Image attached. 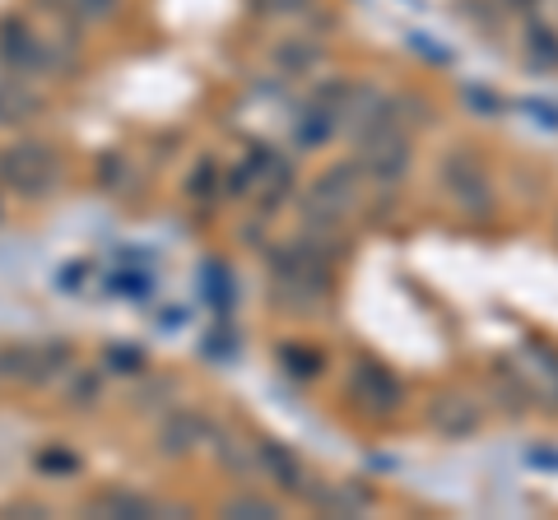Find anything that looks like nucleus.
<instances>
[{
  "label": "nucleus",
  "instance_id": "16",
  "mask_svg": "<svg viewBox=\"0 0 558 520\" xmlns=\"http://www.w3.org/2000/svg\"><path fill=\"white\" fill-rule=\"evenodd\" d=\"M223 511H229V516H275L279 507H275L270 497H252V493H238V497H229V502H223Z\"/></svg>",
  "mask_w": 558,
  "mask_h": 520
},
{
  "label": "nucleus",
  "instance_id": "17",
  "mask_svg": "<svg viewBox=\"0 0 558 520\" xmlns=\"http://www.w3.org/2000/svg\"><path fill=\"white\" fill-rule=\"evenodd\" d=\"M260 14H279V20H289V14H307L312 0H256Z\"/></svg>",
  "mask_w": 558,
  "mask_h": 520
},
{
  "label": "nucleus",
  "instance_id": "8",
  "mask_svg": "<svg viewBox=\"0 0 558 520\" xmlns=\"http://www.w3.org/2000/svg\"><path fill=\"white\" fill-rule=\"evenodd\" d=\"M256 474L275 483L279 493H289V497H303L312 493V474H307V465L293 456V450L284 442H256Z\"/></svg>",
  "mask_w": 558,
  "mask_h": 520
},
{
  "label": "nucleus",
  "instance_id": "3",
  "mask_svg": "<svg viewBox=\"0 0 558 520\" xmlns=\"http://www.w3.org/2000/svg\"><path fill=\"white\" fill-rule=\"evenodd\" d=\"M438 186H442V196L451 200V210L465 214V219H488V214H494V205H498L494 177H488V168H484L480 153H470V149L442 153Z\"/></svg>",
  "mask_w": 558,
  "mask_h": 520
},
{
  "label": "nucleus",
  "instance_id": "12",
  "mask_svg": "<svg viewBox=\"0 0 558 520\" xmlns=\"http://www.w3.org/2000/svg\"><path fill=\"white\" fill-rule=\"evenodd\" d=\"M121 5H126V0H43V10H51L70 28H102V24H112L121 14Z\"/></svg>",
  "mask_w": 558,
  "mask_h": 520
},
{
  "label": "nucleus",
  "instance_id": "13",
  "mask_svg": "<svg viewBox=\"0 0 558 520\" xmlns=\"http://www.w3.org/2000/svg\"><path fill=\"white\" fill-rule=\"evenodd\" d=\"M488 405H494L498 413H508V419H526V413L535 409L531 395H526V386H521V376L512 372V362H508L502 372L488 376Z\"/></svg>",
  "mask_w": 558,
  "mask_h": 520
},
{
  "label": "nucleus",
  "instance_id": "7",
  "mask_svg": "<svg viewBox=\"0 0 558 520\" xmlns=\"http://www.w3.org/2000/svg\"><path fill=\"white\" fill-rule=\"evenodd\" d=\"M484 419H488V409H484V400H475L470 391H442L438 400L428 405V413H424L428 432H433V437H442V442H465V437H475V432L484 428Z\"/></svg>",
  "mask_w": 558,
  "mask_h": 520
},
{
  "label": "nucleus",
  "instance_id": "1",
  "mask_svg": "<svg viewBox=\"0 0 558 520\" xmlns=\"http://www.w3.org/2000/svg\"><path fill=\"white\" fill-rule=\"evenodd\" d=\"M0 65L24 79H57L80 65V28L61 24V33H38L33 24H0Z\"/></svg>",
  "mask_w": 558,
  "mask_h": 520
},
{
  "label": "nucleus",
  "instance_id": "15",
  "mask_svg": "<svg viewBox=\"0 0 558 520\" xmlns=\"http://www.w3.org/2000/svg\"><path fill=\"white\" fill-rule=\"evenodd\" d=\"M317 42H299V38H289V42H279V51H275V65L279 71H289V75H303V71H312L317 65Z\"/></svg>",
  "mask_w": 558,
  "mask_h": 520
},
{
  "label": "nucleus",
  "instance_id": "10",
  "mask_svg": "<svg viewBox=\"0 0 558 520\" xmlns=\"http://www.w3.org/2000/svg\"><path fill=\"white\" fill-rule=\"evenodd\" d=\"M33 116H43V94L33 89V79L0 65V126H28Z\"/></svg>",
  "mask_w": 558,
  "mask_h": 520
},
{
  "label": "nucleus",
  "instance_id": "14",
  "mask_svg": "<svg viewBox=\"0 0 558 520\" xmlns=\"http://www.w3.org/2000/svg\"><path fill=\"white\" fill-rule=\"evenodd\" d=\"M89 511H98V516H159V502L145 497V493H131V488H108L89 502Z\"/></svg>",
  "mask_w": 558,
  "mask_h": 520
},
{
  "label": "nucleus",
  "instance_id": "2",
  "mask_svg": "<svg viewBox=\"0 0 558 520\" xmlns=\"http://www.w3.org/2000/svg\"><path fill=\"white\" fill-rule=\"evenodd\" d=\"M363 186H368V177H363L359 163H336V168H326L322 177L312 182L307 200H303L307 228H317V237L340 233L344 219H354V210H359Z\"/></svg>",
  "mask_w": 558,
  "mask_h": 520
},
{
  "label": "nucleus",
  "instance_id": "4",
  "mask_svg": "<svg viewBox=\"0 0 558 520\" xmlns=\"http://www.w3.org/2000/svg\"><path fill=\"white\" fill-rule=\"evenodd\" d=\"M354 163L363 168V177H368V186L391 190V186H400V182L410 177L414 145H410V135L400 131V121H391V126L368 131L363 140H354Z\"/></svg>",
  "mask_w": 558,
  "mask_h": 520
},
{
  "label": "nucleus",
  "instance_id": "18",
  "mask_svg": "<svg viewBox=\"0 0 558 520\" xmlns=\"http://www.w3.org/2000/svg\"><path fill=\"white\" fill-rule=\"evenodd\" d=\"M65 400H70V405H75V409H84V405H89V400H98V376H94V372H80V386H75V391H70V395H65Z\"/></svg>",
  "mask_w": 558,
  "mask_h": 520
},
{
  "label": "nucleus",
  "instance_id": "9",
  "mask_svg": "<svg viewBox=\"0 0 558 520\" xmlns=\"http://www.w3.org/2000/svg\"><path fill=\"white\" fill-rule=\"evenodd\" d=\"M349 395L368 413H391L400 405V381L387 368H377V362H359V368L349 372Z\"/></svg>",
  "mask_w": 558,
  "mask_h": 520
},
{
  "label": "nucleus",
  "instance_id": "11",
  "mask_svg": "<svg viewBox=\"0 0 558 520\" xmlns=\"http://www.w3.org/2000/svg\"><path fill=\"white\" fill-rule=\"evenodd\" d=\"M205 437H215V423L191 409H178V413H168L159 428V450L163 456H186V450H196Z\"/></svg>",
  "mask_w": 558,
  "mask_h": 520
},
{
  "label": "nucleus",
  "instance_id": "5",
  "mask_svg": "<svg viewBox=\"0 0 558 520\" xmlns=\"http://www.w3.org/2000/svg\"><path fill=\"white\" fill-rule=\"evenodd\" d=\"M0 182L10 190H20V196H47V190H57L61 182V159L57 149L47 140H14L5 153H0Z\"/></svg>",
  "mask_w": 558,
  "mask_h": 520
},
{
  "label": "nucleus",
  "instance_id": "6",
  "mask_svg": "<svg viewBox=\"0 0 558 520\" xmlns=\"http://www.w3.org/2000/svg\"><path fill=\"white\" fill-rule=\"evenodd\" d=\"M512 372L521 376V386H526L535 409L558 413V349L554 344H539V339L521 344L512 358Z\"/></svg>",
  "mask_w": 558,
  "mask_h": 520
}]
</instances>
